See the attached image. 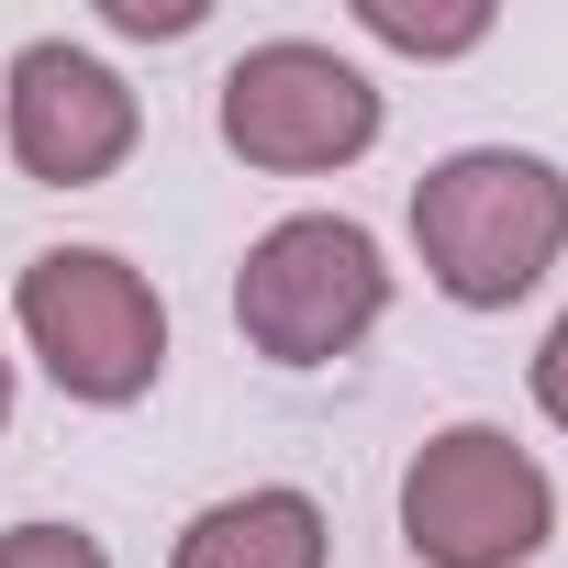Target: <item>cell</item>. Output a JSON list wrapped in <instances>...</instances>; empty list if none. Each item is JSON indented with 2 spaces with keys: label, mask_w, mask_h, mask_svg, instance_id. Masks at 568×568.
<instances>
[{
  "label": "cell",
  "mask_w": 568,
  "mask_h": 568,
  "mask_svg": "<svg viewBox=\"0 0 568 568\" xmlns=\"http://www.w3.org/2000/svg\"><path fill=\"white\" fill-rule=\"evenodd\" d=\"M324 501L291 490V479H267V490H223L179 524L168 568H324Z\"/></svg>",
  "instance_id": "cell-7"
},
{
  "label": "cell",
  "mask_w": 568,
  "mask_h": 568,
  "mask_svg": "<svg viewBox=\"0 0 568 568\" xmlns=\"http://www.w3.org/2000/svg\"><path fill=\"white\" fill-rule=\"evenodd\" d=\"M557 535V479L501 424H435L402 457V546L424 568H524Z\"/></svg>",
  "instance_id": "cell-4"
},
{
  "label": "cell",
  "mask_w": 568,
  "mask_h": 568,
  "mask_svg": "<svg viewBox=\"0 0 568 568\" xmlns=\"http://www.w3.org/2000/svg\"><path fill=\"white\" fill-rule=\"evenodd\" d=\"M12 324L45 357V379L68 402H90V413L145 402L156 368H168V302H156V278L134 256H112V245H45V256H23Z\"/></svg>",
  "instance_id": "cell-3"
},
{
  "label": "cell",
  "mask_w": 568,
  "mask_h": 568,
  "mask_svg": "<svg viewBox=\"0 0 568 568\" xmlns=\"http://www.w3.org/2000/svg\"><path fill=\"white\" fill-rule=\"evenodd\" d=\"M413 245L457 313H513L568 256V168L535 145H457L413 179Z\"/></svg>",
  "instance_id": "cell-1"
},
{
  "label": "cell",
  "mask_w": 568,
  "mask_h": 568,
  "mask_svg": "<svg viewBox=\"0 0 568 568\" xmlns=\"http://www.w3.org/2000/svg\"><path fill=\"white\" fill-rule=\"evenodd\" d=\"M379 313H390V256L346 212L267 223L245 245V267H234V335L267 368H335L379 335Z\"/></svg>",
  "instance_id": "cell-2"
},
{
  "label": "cell",
  "mask_w": 568,
  "mask_h": 568,
  "mask_svg": "<svg viewBox=\"0 0 568 568\" xmlns=\"http://www.w3.org/2000/svg\"><path fill=\"white\" fill-rule=\"evenodd\" d=\"M134 134H145V101L123 90V68L68 34H34L0 68V145L34 190H101L134 156Z\"/></svg>",
  "instance_id": "cell-6"
},
{
  "label": "cell",
  "mask_w": 568,
  "mask_h": 568,
  "mask_svg": "<svg viewBox=\"0 0 568 568\" xmlns=\"http://www.w3.org/2000/svg\"><path fill=\"white\" fill-rule=\"evenodd\" d=\"M0 435H12V357H0Z\"/></svg>",
  "instance_id": "cell-12"
},
{
  "label": "cell",
  "mask_w": 568,
  "mask_h": 568,
  "mask_svg": "<svg viewBox=\"0 0 568 568\" xmlns=\"http://www.w3.org/2000/svg\"><path fill=\"white\" fill-rule=\"evenodd\" d=\"M535 413L568 435V313L546 324V346H535Z\"/></svg>",
  "instance_id": "cell-10"
},
{
  "label": "cell",
  "mask_w": 568,
  "mask_h": 568,
  "mask_svg": "<svg viewBox=\"0 0 568 568\" xmlns=\"http://www.w3.org/2000/svg\"><path fill=\"white\" fill-rule=\"evenodd\" d=\"M0 568H112V546L90 524H12L0 535Z\"/></svg>",
  "instance_id": "cell-9"
},
{
  "label": "cell",
  "mask_w": 568,
  "mask_h": 568,
  "mask_svg": "<svg viewBox=\"0 0 568 568\" xmlns=\"http://www.w3.org/2000/svg\"><path fill=\"white\" fill-rule=\"evenodd\" d=\"M212 123L245 168L267 179H324V168H357L379 145V79L313 34H267L223 68L212 90Z\"/></svg>",
  "instance_id": "cell-5"
},
{
  "label": "cell",
  "mask_w": 568,
  "mask_h": 568,
  "mask_svg": "<svg viewBox=\"0 0 568 568\" xmlns=\"http://www.w3.org/2000/svg\"><path fill=\"white\" fill-rule=\"evenodd\" d=\"M101 23H112V34H190L201 0H101Z\"/></svg>",
  "instance_id": "cell-11"
},
{
  "label": "cell",
  "mask_w": 568,
  "mask_h": 568,
  "mask_svg": "<svg viewBox=\"0 0 568 568\" xmlns=\"http://www.w3.org/2000/svg\"><path fill=\"white\" fill-rule=\"evenodd\" d=\"M357 34L402 45V57H468L490 45V0H457V12H413V0H357Z\"/></svg>",
  "instance_id": "cell-8"
}]
</instances>
